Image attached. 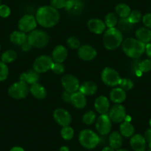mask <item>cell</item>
<instances>
[{
    "mask_svg": "<svg viewBox=\"0 0 151 151\" xmlns=\"http://www.w3.org/2000/svg\"><path fill=\"white\" fill-rule=\"evenodd\" d=\"M0 49H1V46H0Z\"/></svg>",
    "mask_w": 151,
    "mask_h": 151,
    "instance_id": "obj_56",
    "label": "cell"
},
{
    "mask_svg": "<svg viewBox=\"0 0 151 151\" xmlns=\"http://www.w3.org/2000/svg\"><path fill=\"white\" fill-rule=\"evenodd\" d=\"M50 37L45 31L42 30H34L27 36V41L32 47L42 48L49 42Z\"/></svg>",
    "mask_w": 151,
    "mask_h": 151,
    "instance_id": "obj_4",
    "label": "cell"
},
{
    "mask_svg": "<svg viewBox=\"0 0 151 151\" xmlns=\"http://www.w3.org/2000/svg\"><path fill=\"white\" fill-rule=\"evenodd\" d=\"M67 3V0H51L50 1V6L55 9H62L65 8Z\"/></svg>",
    "mask_w": 151,
    "mask_h": 151,
    "instance_id": "obj_40",
    "label": "cell"
},
{
    "mask_svg": "<svg viewBox=\"0 0 151 151\" xmlns=\"http://www.w3.org/2000/svg\"><path fill=\"white\" fill-rule=\"evenodd\" d=\"M145 53L148 57L151 59V43H148L145 45Z\"/></svg>",
    "mask_w": 151,
    "mask_h": 151,
    "instance_id": "obj_47",
    "label": "cell"
},
{
    "mask_svg": "<svg viewBox=\"0 0 151 151\" xmlns=\"http://www.w3.org/2000/svg\"><path fill=\"white\" fill-rule=\"evenodd\" d=\"M71 95H72V93H70L68 92V91H65L62 93V99L66 102H70Z\"/></svg>",
    "mask_w": 151,
    "mask_h": 151,
    "instance_id": "obj_44",
    "label": "cell"
},
{
    "mask_svg": "<svg viewBox=\"0 0 151 151\" xmlns=\"http://www.w3.org/2000/svg\"><path fill=\"white\" fill-rule=\"evenodd\" d=\"M70 103L78 109H83L87 104L86 96L84 95L80 91H76L71 95Z\"/></svg>",
    "mask_w": 151,
    "mask_h": 151,
    "instance_id": "obj_20",
    "label": "cell"
},
{
    "mask_svg": "<svg viewBox=\"0 0 151 151\" xmlns=\"http://www.w3.org/2000/svg\"><path fill=\"white\" fill-rule=\"evenodd\" d=\"M62 85L65 91L73 93L79 91L80 83L77 78L72 74H67L62 78Z\"/></svg>",
    "mask_w": 151,
    "mask_h": 151,
    "instance_id": "obj_10",
    "label": "cell"
},
{
    "mask_svg": "<svg viewBox=\"0 0 151 151\" xmlns=\"http://www.w3.org/2000/svg\"><path fill=\"white\" fill-rule=\"evenodd\" d=\"M147 151H151V150L150 149V150H147Z\"/></svg>",
    "mask_w": 151,
    "mask_h": 151,
    "instance_id": "obj_55",
    "label": "cell"
},
{
    "mask_svg": "<svg viewBox=\"0 0 151 151\" xmlns=\"http://www.w3.org/2000/svg\"><path fill=\"white\" fill-rule=\"evenodd\" d=\"M68 57V50L63 45H57L52 52V59L54 62L62 63Z\"/></svg>",
    "mask_w": 151,
    "mask_h": 151,
    "instance_id": "obj_18",
    "label": "cell"
},
{
    "mask_svg": "<svg viewBox=\"0 0 151 151\" xmlns=\"http://www.w3.org/2000/svg\"><path fill=\"white\" fill-rule=\"evenodd\" d=\"M127 19H128V20L132 24H137L142 19V13L139 11H138V10H134V11L130 12V14L127 17Z\"/></svg>",
    "mask_w": 151,
    "mask_h": 151,
    "instance_id": "obj_36",
    "label": "cell"
},
{
    "mask_svg": "<svg viewBox=\"0 0 151 151\" xmlns=\"http://www.w3.org/2000/svg\"><path fill=\"white\" fill-rule=\"evenodd\" d=\"M53 118L55 121L62 127L69 126L71 123V116L68 110L63 108H58L53 112Z\"/></svg>",
    "mask_w": 151,
    "mask_h": 151,
    "instance_id": "obj_13",
    "label": "cell"
},
{
    "mask_svg": "<svg viewBox=\"0 0 151 151\" xmlns=\"http://www.w3.org/2000/svg\"><path fill=\"white\" fill-rule=\"evenodd\" d=\"M119 85L120 86V88L122 89H123L124 91H130L134 86V84H133V81L130 79L128 78H124V79H121L120 80L119 84Z\"/></svg>",
    "mask_w": 151,
    "mask_h": 151,
    "instance_id": "obj_37",
    "label": "cell"
},
{
    "mask_svg": "<svg viewBox=\"0 0 151 151\" xmlns=\"http://www.w3.org/2000/svg\"><path fill=\"white\" fill-rule=\"evenodd\" d=\"M126 95L125 91L122 89L121 88H113L110 93V99L113 103L115 104H121L125 101Z\"/></svg>",
    "mask_w": 151,
    "mask_h": 151,
    "instance_id": "obj_22",
    "label": "cell"
},
{
    "mask_svg": "<svg viewBox=\"0 0 151 151\" xmlns=\"http://www.w3.org/2000/svg\"><path fill=\"white\" fill-rule=\"evenodd\" d=\"M142 22L145 27L151 29V13L145 14L144 17H142Z\"/></svg>",
    "mask_w": 151,
    "mask_h": 151,
    "instance_id": "obj_43",
    "label": "cell"
},
{
    "mask_svg": "<svg viewBox=\"0 0 151 151\" xmlns=\"http://www.w3.org/2000/svg\"><path fill=\"white\" fill-rule=\"evenodd\" d=\"M60 19V15L58 10L53 7L42 6L37 10L36 14V19L39 24L44 27H54L58 24Z\"/></svg>",
    "mask_w": 151,
    "mask_h": 151,
    "instance_id": "obj_1",
    "label": "cell"
},
{
    "mask_svg": "<svg viewBox=\"0 0 151 151\" xmlns=\"http://www.w3.org/2000/svg\"><path fill=\"white\" fill-rule=\"evenodd\" d=\"M65 8L70 15L78 16L83 11L84 4L82 0H67Z\"/></svg>",
    "mask_w": 151,
    "mask_h": 151,
    "instance_id": "obj_15",
    "label": "cell"
},
{
    "mask_svg": "<svg viewBox=\"0 0 151 151\" xmlns=\"http://www.w3.org/2000/svg\"><path fill=\"white\" fill-rule=\"evenodd\" d=\"M148 143H149V147H150V149L151 150V141L150 142H148Z\"/></svg>",
    "mask_w": 151,
    "mask_h": 151,
    "instance_id": "obj_52",
    "label": "cell"
},
{
    "mask_svg": "<svg viewBox=\"0 0 151 151\" xmlns=\"http://www.w3.org/2000/svg\"><path fill=\"white\" fill-rule=\"evenodd\" d=\"M137 40L147 45L151 42V30L147 27H140L136 31Z\"/></svg>",
    "mask_w": 151,
    "mask_h": 151,
    "instance_id": "obj_24",
    "label": "cell"
},
{
    "mask_svg": "<svg viewBox=\"0 0 151 151\" xmlns=\"http://www.w3.org/2000/svg\"><path fill=\"white\" fill-rule=\"evenodd\" d=\"M98 88L95 82L88 81L85 82L80 85L79 91L85 96H91L93 95L96 93Z\"/></svg>",
    "mask_w": 151,
    "mask_h": 151,
    "instance_id": "obj_25",
    "label": "cell"
},
{
    "mask_svg": "<svg viewBox=\"0 0 151 151\" xmlns=\"http://www.w3.org/2000/svg\"><path fill=\"white\" fill-rule=\"evenodd\" d=\"M116 151H129V150H126V149H118V150H116Z\"/></svg>",
    "mask_w": 151,
    "mask_h": 151,
    "instance_id": "obj_51",
    "label": "cell"
},
{
    "mask_svg": "<svg viewBox=\"0 0 151 151\" xmlns=\"http://www.w3.org/2000/svg\"><path fill=\"white\" fill-rule=\"evenodd\" d=\"M61 136L65 140H70L73 138L74 130L70 126L63 127V128L61 130Z\"/></svg>",
    "mask_w": 151,
    "mask_h": 151,
    "instance_id": "obj_34",
    "label": "cell"
},
{
    "mask_svg": "<svg viewBox=\"0 0 151 151\" xmlns=\"http://www.w3.org/2000/svg\"><path fill=\"white\" fill-rule=\"evenodd\" d=\"M53 63L54 62L52 59V57L46 56V55H42L36 58V60L33 62V68L35 71L39 73H45L51 70Z\"/></svg>",
    "mask_w": 151,
    "mask_h": 151,
    "instance_id": "obj_8",
    "label": "cell"
},
{
    "mask_svg": "<svg viewBox=\"0 0 151 151\" xmlns=\"http://www.w3.org/2000/svg\"><path fill=\"white\" fill-rule=\"evenodd\" d=\"M120 133L122 136L126 138L131 137L134 135L135 128L130 122L124 121L122 122L119 127Z\"/></svg>",
    "mask_w": 151,
    "mask_h": 151,
    "instance_id": "obj_28",
    "label": "cell"
},
{
    "mask_svg": "<svg viewBox=\"0 0 151 151\" xmlns=\"http://www.w3.org/2000/svg\"><path fill=\"white\" fill-rule=\"evenodd\" d=\"M1 2H2V0H0V5H1Z\"/></svg>",
    "mask_w": 151,
    "mask_h": 151,
    "instance_id": "obj_54",
    "label": "cell"
},
{
    "mask_svg": "<svg viewBox=\"0 0 151 151\" xmlns=\"http://www.w3.org/2000/svg\"><path fill=\"white\" fill-rule=\"evenodd\" d=\"M151 70V59H147L138 63L136 73H147Z\"/></svg>",
    "mask_w": 151,
    "mask_h": 151,
    "instance_id": "obj_33",
    "label": "cell"
},
{
    "mask_svg": "<svg viewBox=\"0 0 151 151\" xmlns=\"http://www.w3.org/2000/svg\"><path fill=\"white\" fill-rule=\"evenodd\" d=\"M102 82L110 87H116L119 85L121 77L116 70L111 68H105L101 74Z\"/></svg>",
    "mask_w": 151,
    "mask_h": 151,
    "instance_id": "obj_7",
    "label": "cell"
},
{
    "mask_svg": "<svg viewBox=\"0 0 151 151\" xmlns=\"http://www.w3.org/2000/svg\"><path fill=\"white\" fill-rule=\"evenodd\" d=\"M9 74L8 65L3 62H0V82L5 81L8 78Z\"/></svg>",
    "mask_w": 151,
    "mask_h": 151,
    "instance_id": "obj_38",
    "label": "cell"
},
{
    "mask_svg": "<svg viewBox=\"0 0 151 151\" xmlns=\"http://www.w3.org/2000/svg\"><path fill=\"white\" fill-rule=\"evenodd\" d=\"M79 140L82 147L86 149H93L100 142V138L95 132L89 129L82 130L79 133Z\"/></svg>",
    "mask_w": 151,
    "mask_h": 151,
    "instance_id": "obj_5",
    "label": "cell"
},
{
    "mask_svg": "<svg viewBox=\"0 0 151 151\" xmlns=\"http://www.w3.org/2000/svg\"><path fill=\"white\" fill-rule=\"evenodd\" d=\"M17 53H16L15 50H8L2 53L1 56L2 62L5 63H11L17 59Z\"/></svg>",
    "mask_w": 151,
    "mask_h": 151,
    "instance_id": "obj_32",
    "label": "cell"
},
{
    "mask_svg": "<svg viewBox=\"0 0 151 151\" xmlns=\"http://www.w3.org/2000/svg\"><path fill=\"white\" fill-rule=\"evenodd\" d=\"M30 92L31 93L33 96L38 99H43L47 96V91L45 87L38 82L31 85L30 88Z\"/></svg>",
    "mask_w": 151,
    "mask_h": 151,
    "instance_id": "obj_23",
    "label": "cell"
},
{
    "mask_svg": "<svg viewBox=\"0 0 151 151\" xmlns=\"http://www.w3.org/2000/svg\"><path fill=\"white\" fill-rule=\"evenodd\" d=\"M122 42L123 34L118 28H108L104 32L103 36V43L107 50H116L122 44Z\"/></svg>",
    "mask_w": 151,
    "mask_h": 151,
    "instance_id": "obj_3",
    "label": "cell"
},
{
    "mask_svg": "<svg viewBox=\"0 0 151 151\" xmlns=\"http://www.w3.org/2000/svg\"><path fill=\"white\" fill-rule=\"evenodd\" d=\"M96 120V114L92 110H89V111L86 112L83 115L82 117V121L85 124L88 125H91L93 123H94Z\"/></svg>",
    "mask_w": 151,
    "mask_h": 151,
    "instance_id": "obj_35",
    "label": "cell"
},
{
    "mask_svg": "<svg viewBox=\"0 0 151 151\" xmlns=\"http://www.w3.org/2000/svg\"><path fill=\"white\" fill-rule=\"evenodd\" d=\"M88 27L91 32L96 34H101L105 30V23L99 19H91L88 22Z\"/></svg>",
    "mask_w": 151,
    "mask_h": 151,
    "instance_id": "obj_19",
    "label": "cell"
},
{
    "mask_svg": "<svg viewBox=\"0 0 151 151\" xmlns=\"http://www.w3.org/2000/svg\"><path fill=\"white\" fill-rule=\"evenodd\" d=\"M144 137H145V140H146L147 142H150L151 141V127L150 128L147 129V130L145 131Z\"/></svg>",
    "mask_w": 151,
    "mask_h": 151,
    "instance_id": "obj_45",
    "label": "cell"
},
{
    "mask_svg": "<svg viewBox=\"0 0 151 151\" xmlns=\"http://www.w3.org/2000/svg\"><path fill=\"white\" fill-rule=\"evenodd\" d=\"M37 25L36 17L30 14H27L22 17L18 22V27L20 31L24 33H30L35 30Z\"/></svg>",
    "mask_w": 151,
    "mask_h": 151,
    "instance_id": "obj_9",
    "label": "cell"
},
{
    "mask_svg": "<svg viewBox=\"0 0 151 151\" xmlns=\"http://www.w3.org/2000/svg\"><path fill=\"white\" fill-rule=\"evenodd\" d=\"M149 123H150V127H151V118H150V119Z\"/></svg>",
    "mask_w": 151,
    "mask_h": 151,
    "instance_id": "obj_53",
    "label": "cell"
},
{
    "mask_svg": "<svg viewBox=\"0 0 151 151\" xmlns=\"http://www.w3.org/2000/svg\"><path fill=\"white\" fill-rule=\"evenodd\" d=\"M11 14V9L5 5H0V17L2 18H7Z\"/></svg>",
    "mask_w": 151,
    "mask_h": 151,
    "instance_id": "obj_42",
    "label": "cell"
},
{
    "mask_svg": "<svg viewBox=\"0 0 151 151\" xmlns=\"http://www.w3.org/2000/svg\"><path fill=\"white\" fill-rule=\"evenodd\" d=\"M118 16L114 13H110L107 14L104 18V23H105L106 27L108 28H112V27H115L116 25L118 24Z\"/></svg>",
    "mask_w": 151,
    "mask_h": 151,
    "instance_id": "obj_31",
    "label": "cell"
},
{
    "mask_svg": "<svg viewBox=\"0 0 151 151\" xmlns=\"http://www.w3.org/2000/svg\"><path fill=\"white\" fill-rule=\"evenodd\" d=\"M109 117L114 123H122L126 118L125 107L121 104H116L109 112Z\"/></svg>",
    "mask_w": 151,
    "mask_h": 151,
    "instance_id": "obj_11",
    "label": "cell"
},
{
    "mask_svg": "<svg viewBox=\"0 0 151 151\" xmlns=\"http://www.w3.org/2000/svg\"><path fill=\"white\" fill-rule=\"evenodd\" d=\"M130 144L134 151H146L147 141L141 134H135L131 136Z\"/></svg>",
    "mask_w": 151,
    "mask_h": 151,
    "instance_id": "obj_16",
    "label": "cell"
},
{
    "mask_svg": "<svg viewBox=\"0 0 151 151\" xmlns=\"http://www.w3.org/2000/svg\"><path fill=\"white\" fill-rule=\"evenodd\" d=\"M122 136L121 133L117 131H114L111 133V134L109 136V144L110 146L113 149L118 150L122 145Z\"/></svg>",
    "mask_w": 151,
    "mask_h": 151,
    "instance_id": "obj_27",
    "label": "cell"
},
{
    "mask_svg": "<svg viewBox=\"0 0 151 151\" xmlns=\"http://www.w3.org/2000/svg\"><path fill=\"white\" fill-rule=\"evenodd\" d=\"M20 81L26 82L27 85H33L40 79V73L34 70H30L25 73H23L20 76Z\"/></svg>",
    "mask_w": 151,
    "mask_h": 151,
    "instance_id": "obj_21",
    "label": "cell"
},
{
    "mask_svg": "<svg viewBox=\"0 0 151 151\" xmlns=\"http://www.w3.org/2000/svg\"><path fill=\"white\" fill-rule=\"evenodd\" d=\"M10 40L12 43L17 45H22L27 41V36L25 33L20 30L14 31L10 36Z\"/></svg>",
    "mask_w": 151,
    "mask_h": 151,
    "instance_id": "obj_26",
    "label": "cell"
},
{
    "mask_svg": "<svg viewBox=\"0 0 151 151\" xmlns=\"http://www.w3.org/2000/svg\"><path fill=\"white\" fill-rule=\"evenodd\" d=\"M102 151H114V149H113L110 146H107L104 147L102 149Z\"/></svg>",
    "mask_w": 151,
    "mask_h": 151,
    "instance_id": "obj_49",
    "label": "cell"
},
{
    "mask_svg": "<svg viewBox=\"0 0 151 151\" xmlns=\"http://www.w3.org/2000/svg\"><path fill=\"white\" fill-rule=\"evenodd\" d=\"M10 151H24V150L21 147H14L10 150Z\"/></svg>",
    "mask_w": 151,
    "mask_h": 151,
    "instance_id": "obj_48",
    "label": "cell"
},
{
    "mask_svg": "<svg viewBox=\"0 0 151 151\" xmlns=\"http://www.w3.org/2000/svg\"><path fill=\"white\" fill-rule=\"evenodd\" d=\"M78 56L82 60L91 61L96 57L97 51L92 46L84 45L80 46L78 50Z\"/></svg>",
    "mask_w": 151,
    "mask_h": 151,
    "instance_id": "obj_14",
    "label": "cell"
},
{
    "mask_svg": "<svg viewBox=\"0 0 151 151\" xmlns=\"http://www.w3.org/2000/svg\"><path fill=\"white\" fill-rule=\"evenodd\" d=\"M68 46L73 49H79L80 47V41L75 36H70L67 40Z\"/></svg>",
    "mask_w": 151,
    "mask_h": 151,
    "instance_id": "obj_39",
    "label": "cell"
},
{
    "mask_svg": "<svg viewBox=\"0 0 151 151\" xmlns=\"http://www.w3.org/2000/svg\"><path fill=\"white\" fill-rule=\"evenodd\" d=\"M52 71H53L54 73L58 74V75H60V74H62L64 72H65V68L62 63H57V62H54L52 65L51 68Z\"/></svg>",
    "mask_w": 151,
    "mask_h": 151,
    "instance_id": "obj_41",
    "label": "cell"
},
{
    "mask_svg": "<svg viewBox=\"0 0 151 151\" xmlns=\"http://www.w3.org/2000/svg\"><path fill=\"white\" fill-rule=\"evenodd\" d=\"M30 88L26 82L23 81L15 82L8 89V94L16 99H24L28 95Z\"/></svg>",
    "mask_w": 151,
    "mask_h": 151,
    "instance_id": "obj_6",
    "label": "cell"
},
{
    "mask_svg": "<svg viewBox=\"0 0 151 151\" xmlns=\"http://www.w3.org/2000/svg\"><path fill=\"white\" fill-rule=\"evenodd\" d=\"M145 45L143 42L134 38H127L122 42V47L124 53L128 57L137 59L145 52Z\"/></svg>",
    "mask_w": 151,
    "mask_h": 151,
    "instance_id": "obj_2",
    "label": "cell"
},
{
    "mask_svg": "<svg viewBox=\"0 0 151 151\" xmlns=\"http://www.w3.org/2000/svg\"><path fill=\"white\" fill-rule=\"evenodd\" d=\"M59 151H69V148L67 146H62V147L60 148V150Z\"/></svg>",
    "mask_w": 151,
    "mask_h": 151,
    "instance_id": "obj_50",
    "label": "cell"
},
{
    "mask_svg": "<svg viewBox=\"0 0 151 151\" xmlns=\"http://www.w3.org/2000/svg\"><path fill=\"white\" fill-rule=\"evenodd\" d=\"M115 11L116 14L121 19L127 18L131 12L130 7L124 3H120L117 5L115 8Z\"/></svg>",
    "mask_w": 151,
    "mask_h": 151,
    "instance_id": "obj_29",
    "label": "cell"
},
{
    "mask_svg": "<svg viewBox=\"0 0 151 151\" xmlns=\"http://www.w3.org/2000/svg\"><path fill=\"white\" fill-rule=\"evenodd\" d=\"M118 27L119 30L122 32V33H130L132 30H133V24H132L127 18L121 19L118 22Z\"/></svg>",
    "mask_w": 151,
    "mask_h": 151,
    "instance_id": "obj_30",
    "label": "cell"
},
{
    "mask_svg": "<svg viewBox=\"0 0 151 151\" xmlns=\"http://www.w3.org/2000/svg\"><path fill=\"white\" fill-rule=\"evenodd\" d=\"M95 109L101 115L102 114H107V112L110 110V101L107 97L104 96H100L97 97L94 103Z\"/></svg>",
    "mask_w": 151,
    "mask_h": 151,
    "instance_id": "obj_17",
    "label": "cell"
},
{
    "mask_svg": "<svg viewBox=\"0 0 151 151\" xmlns=\"http://www.w3.org/2000/svg\"><path fill=\"white\" fill-rule=\"evenodd\" d=\"M31 47H32V46L30 45V44L28 42V41L25 42H24V44L22 45V50L25 52L30 50V49H31Z\"/></svg>",
    "mask_w": 151,
    "mask_h": 151,
    "instance_id": "obj_46",
    "label": "cell"
},
{
    "mask_svg": "<svg viewBox=\"0 0 151 151\" xmlns=\"http://www.w3.org/2000/svg\"><path fill=\"white\" fill-rule=\"evenodd\" d=\"M112 122L107 114H102L96 120V127L101 135L105 136L110 133L112 127Z\"/></svg>",
    "mask_w": 151,
    "mask_h": 151,
    "instance_id": "obj_12",
    "label": "cell"
}]
</instances>
